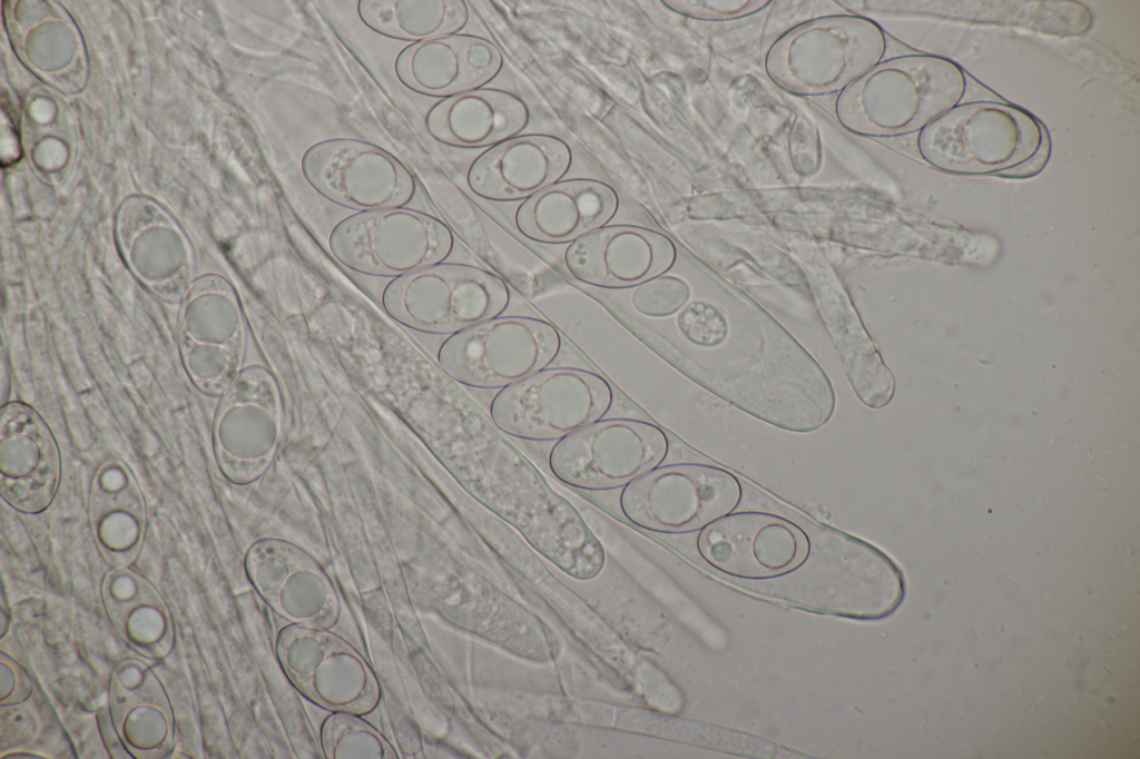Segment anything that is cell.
I'll list each match as a JSON object with an SVG mask.
<instances>
[{"mask_svg": "<svg viewBox=\"0 0 1140 759\" xmlns=\"http://www.w3.org/2000/svg\"><path fill=\"white\" fill-rule=\"evenodd\" d=\"M964 71L946 58L916 55L878 63L839 92L835 114L847 130L872 137L921 131L957 107Z\"/></svg>", "mask_w": 1140, "mask_h": 759, "instance_id": "cell-1", "label": "cell"}, {"mask_svg": "<svg viewBox=\"0 0 1140 759\" xmlns=\"http://www.w3.org/2000/svg\"><path fill=\"white\" fill-rule=\"evenodd\" d=\"M805 533V531H804ZM806 536L799 561L773 579L795 603L842 613V599L864 604L869 619L894 612L905 597V579L897 564L875 546L828 526ZM772 579V578H770Z\"/></svg>", "mask_w": 1140, "mask_h": 759, "instance_id": "cell-2", "label": "cell"}, {"mask_svg": "<svg viewBox=\"0 0 1140 759\" xmlns=\"http://www.w3.org/2000/svg\"><path fill=\"white\" fill-rule=\"evenodd\" d=\"M885 50L881 28L847 12L813 19L784 33L768 49L765 69L790 93H835L881 63Z\"/></svg>", "mask_w": 1140, "mask_h": 759, "instance_id": "cell-3", "label": "cell"}, {"mask_svg": "<svg viewBox=\"0 0 1140 759\" xmlns=\"http://www.w3.org/2000/svg\"><path fill=\"white\" fill-rule=\"evenodd\" d=\"M1041 122L1011 105H959L923 128L916 146L932 167L959 175H1001L1029 160L1045 135Z\"/></svg>", "mask_w": 1140, "mask_h": 759, "instance_id": "cell-4", "label": "cell"}, {"mask_svg": "<svg viewBox=\"0 0 1140 759\" xmlns=\"http://www.w3.org/2000/svg\"><path fill=\"white\" fill-rule=\"evenodd\" d=\"M611 385L579 367H547L494 395L490 417L499 431L527 441H558L606 416Z\"/></svg>", "mask_w": 1140, "mask_h": 759, "instance_id": "cell-5", "label": "cell"}, {"mask_svg": "<svg viewBox=\"0 0 1140 759\" xmlns=\"http://www.w3.org/2000/svg\"><path fill=\"white\" fill-rule=\"evenodd\" d=\"M561 347V335L548 321L499 315L451 334L438 362L459 384L500 391L549 367Z\"/></svg>", "mask_w": 1140, "mask_h": 759, "instance_id": "cell-6", "label": "cell"}, {"mask_svg": "<svg viewBox=\"0 0 1140 759\" xmlns=\"http://www.w3.org/2000/svg\"><path fill=\"white\" fill-rule=\"evenodd\" d=\"M510 299L509 286L497 274L444 263L396 277L382 294L384 309L396 322L450 335L501 315Z\"/></svg>", "mask_w": 1140, "mask_h": 759, "instance_id": "cell-7", "label": "cell"}, {"mask_svg": "<svg viewBox=\"0 0 1140 759\" xmlns=\"http://www.w3.org/2000/svg\"><path fill=\"white\" fill-rule=\"evenodd\" d=\"M453 246L443 221L405 207L356 213L337 223L328 237L332 255L344 267L394 278L443 263Z\"/></svg>", "mask_w": 1140, "mask_h": 759, "instance_id": "cell-8", "label": "cell"}, {"mask_svg": "<svg viewBox=\"0 0 1140 759\" xmlns=\"http://www.w3.org/2000/svg\"><path fill=\"white\" fill-rule=\"evenodd\" d=\"M743 497L738 477L718 465H660L626 485L620 506L635 524L656 532L702 530L734 512Z\"/></svg>", "mask_w": 1140, "mask_h": 759, "instance_id": "cell-9", "label": "cell"}, {"mask_svg": "<svg viewBox=\"0 0 1140 759\" xmlns=\"http://www.w3.org/2000/svg\"><path fill=\"white\" fill-rule=\"evenodd\" d=\"M669 438L658 425L637 418H601L560 438L548 456L552 474L587 491L625 487L660 466Z\"/></svg>", "mask_w": 1140, "mask_h": 759, "instance_id": "cell-10", "label": "cell"}, {"mask_svg": "<svg viewBox=\"0 0 1140 759\" xmlns=\"http://www.w3.org/2000/svg\"><path fill=\"white\" fill-rule=\"evenodd\" d=\"M301 170L323 197L361 211L404 207L415 195L410 170L382 148L352 138H335L311 146Z\"/></svg>", "mask_w": 1140, "mask_h": 759, "instance_id": "cell-11", "label": "cell"}, {"mask_svg": "<svg viewBox=\"0 0 1140 759\" xmlns=\"http://www.w3.org/2000/svg\"><path fill=\"white\" fill-rule=\"evenodd\" d=\"M276 649L287 677L318 706L363 714L377 704L376 676L358 652L327 629L289 624L279 632Z\"/></svg>", "mask_w": 1140, "mask_h": 759, "instance_id": "cell-12", "label": "cell"}, {"mask_svg": "<svg viewBox=\"0 0 1140 759\" xmlns=\"http://www.w3.org/2000/svg\"><path fill=\"white\" fill-rule=\"evenodd\" d=\"M282 432V401L274 376L250 367L237 376L213 430L216 463L235 484L256 481L269 466Z\"/></svg>", "mask_w": 1140, "mask_h": 759, "instance_id": "cell-13", "label": "cell"}, {"mask_svg": "<svg viewBox=\"0 0 1140 759\" xmlns=\"http://www.w3.org/2000/svg\"><path fill=\"white\" fill-rule=\"evenodd\" d=\"M697 548L709 565L727 575L767 580L799 561L806 536L800 528L775 514L731 512L700 530Z\"/></svg>", "mask_w": 1140, "mask_h": 759, "instance_id": "cell-14", "label": "cell"}, {"mask_svg": "<svg viewBox=\"0 0 1140 759\" xmlns=\"http://www.w3.org/2000/svg\"><path fill=\"white\" fill-rule=\"evenodd\" d=\"M245 565L262 598L291 624L328 629L336 622L334 586L299 548L282 540H262L248 550Z\"/></svg>", "mask_w": 1140, "mask_h": 759, "instance_id": "cell-15", "label": "cell"}, {"mask_svg": "<svg viewBox=\"0 0 1140 759\" xmlns=\"http://www.w3.org/2000/svg\"><path fill=\"white\" fill-rule=\"evenodd\" d=\"M677 257L665 234L638 225H606L569 244L563 265L577 282L602 289L635 287L666 274Z\"/></svg>", "mask_w": 1140, "mask_h": 759, "instance_id": "cell-16", "label": "cell"}, {"mask_svg": "<svg viewBox=\"0 0 1140 759\" xmlns=\"http://www.w3.org/2000/svg\"><path fill=\"white\" fill-rule=\"evenodd\" d=\"M60 479L59 450L49 427L30 407L12 403L0 421V491L26 512L43 510Z\"/></svg>", "mask_w": 1140, "mask_h": 759, "instance_id": "cell-17", "label": "cell"}, {"mask_svg": "<svg viewBox=\"0 0 1140 759\" xmlns=\"http://www.w3.org/2000/svg\"><path fill=\"white\" fill-rule=\"evenodd\" d=\"M571 162L572 151L560 137L518 135L482 152L470 165L466 184L485 200H524L560 181Z\"/></svg>", "mask_w": 1140, "mask_h": 759, "instance_id": "cell-18", "label": "cell"}, {"mask_svg": "<svg viewBox=\"0 0 1140 759\" xmlns=\"http://www.w3.org/2000/svg\"><path fill=\"white\" fill-rule=\"evenodd\" d=\"M502 65L494 43L456 33L404 48L396 57L394 71L412 91L449 98L482 88L500 73Z\"/></svg>", "mask_w": 1140, "mask_h": 759, "instance_id": "cell-19", "label": "cell"}, {"mask_svg": "<svg viewBox=\"0 0 1140 759\" xmlns=\"http://www.w3.org/2000/svg\"><path fill=\"white\" fill-rule=\"evenodd\" d=\"M619 208L615 188L599 179L560 180L524 199L514 225L539 244H571L608 225Z\"/></svg>", "mask_w": 1140, "mask_h": 759, "instance_id": "cell-20", "label": "cell"}, {"mask_svg": "<svg viewBox=\"0 0 1140 759\" xmlns=\"http://www.w3.org/2000/svg\"><path fill=\"white\" fill-rule=\"evenodd\" d=\"M530 119L527 103L497 88H480L444 98L426 115L435 140L461 148L492 147L518 136Z\"/></svg>", "mask_w": 1140, "mask_h": 759, "instance_id": "cell-21", "label": "cell"}, {"mask_svg": "<svg viewBox=\"0 0 1140 759\" xmlns=\"http://www.w3.org/2000/svg\"><path fill=\"white\" fill-rule=\"evenodd\" d=\"M357 12L374 32L414 43L456 34L469 20L462 0H361Z\"/></svg>", "mask_w": 1140, "mask_h": 759, "instance_id": "cell-22", "label": "cell"}, {"mask_svg": "<svg viewBox=\"0 0 1140 759\" xmlns=\"http://www.w3.org/2000/svg\"><path fill=\"white\" fill-rule=\"evenodd\" d=\"M91 510L102 524H118L119 548L130 545L136 538L138 513L142 497L129 467L121 461L105 462L95 473L90 490Z\"/></svg>", "mask_w": 1140, "mask_h": 759, "instance_id": "cell-23", "label": "cell"}, {"mask_svg": "<svg viewBox=\"0 0 1140 759\" xmlns=\"http://www.w3.org/2000/svg\"><path fill=\"white\" fill-rule=\"evenodd\" d=\"M357 714L335 712L322 727V746L330 759H395L391 745Z\"/></svg>", "mask_w": 1140, "mask_h": 759, "instance_id": "cell-24", "label": "cell"}, {"mask_svg": "<svg viewBox=\"0 0 1140 759\" xmlns=\"http://www.w3.org/2000/svg\"><path fill=\"white\" fill-rule=\"evenodd\" d=\"M690 287L678 276L661 274L633 287L631 307L642 316L664 318L677 314L690 299Z\"/></svg>", "mask_w": 1140, "mask_h": 759, "instance_id": "cell-25", "label": "cell"}, {"mask_svg": "<svg viewBox=\"0 0 1140 759\" xmlns=\"http://www.w3.org/2000/svg\"><path fill=\"white\" fill-rule=\"evenodd\" d=\"M677 314L678 331L694 346L710 349L719 346L728 336L726 317L710 303L688 302Z\"/></svg>", "mask_w": 1140, "mask_h": 759, "instance_id": "cell-26", "label": "cell"}, {"mask_svg": "<svg viewBox=\"0 0 1140 759\" xmlns=\"http://www.w3.org/2000/svg\"><path fill=\"white\" fill-rule=\"evenodd\" d=\"M662 3L671 11L679 13L685 17L702 20H725L740 18L756 13L764 9L769 1L761 0H731V1H710V0H681V1H662Z\"/></svg>", "mask_w": 1140, "mask_h": 759, "instance_id": "cell-27", "label": "cell"}, {"mask_svg": "<svg viewBox=\"0 0 1140 759\" xmlns=\"http://www.w3.org/2000/svg\"><path fill=\"white\" fill-rule=\"evenodd\" d=\"M1051 152V145L1048 134L1045 135L1038 151L1025 162L1018 166L1014 169L1006 171L1003 176L1013 178H1023L1036 175L1043 169L1049 160Z\"/></svg>", "mask_w": 1140, "mask_h": 759, "instance_id": "cell-28", "label": "cell"}]
</instances>
